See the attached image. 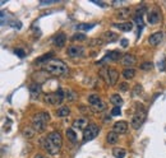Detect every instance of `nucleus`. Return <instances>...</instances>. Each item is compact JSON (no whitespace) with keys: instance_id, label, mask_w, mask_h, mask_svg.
Wrapping results in <instances>:
<instances>
[{"instance_id":"nucleus-1","label":"nucleus","mask_w":166,"mask_h":158,"mask_svg":"<svg viewBox=\"0 0 166 158\" xmlns=\"http://www.w3.org/2000/svg\"><path fill=\"white\" fill-rule=\"evenodd\" d=\"M45 70L53 75H64L69 71V68H68V65L63 63L61 60H50V61L46 64Z\"/></svg>"},{"instance_id":"nucleus-2","label":"nucleus","mask_w":166,"mask_h":158,"mask_svg":"<svg viewBox=\"0 0 166 158\" xmlns=\"http://www.w3.org/2000/svg\"><path fill=\"white\" fill-rule=\"evenodd\" d=\"M50 121V115L47 111H40L33 115L32 117V127L36 131H44L47 123Z\"/></svg>"},{"instance_id":"nucleus-3","label":"nucleus","mask_w":166,"mask_h":158,"mask_svg":"<svg viewBox=\"0 0 166 158\" xmlns=\"http://www.w3.org/2000/svg\"><path fill=\"white\" fill-rule=\"evenodd\" d=\"M147 117V112L146 110H138L136 114L132 116V120H130V126L133 127L134 130H138L142 124L144 123V120Z\"/></svg>"},{"instance_id":"nucleus-4","label":"nucleus","mask_w":166,"mask_h":158,"mask_svg":"<svg viewBox=\"0 0 166 158\" xmlns=\"http://www.w3.org/2000/svg\"><path fill=\"white\" fill-rule=\"evenodd\" d=\"M98 133H100V127L96 124H88V126L83 130V142H90L92 139H95Z\"/></svg>"},{"instance_id":"nucleus-5","label":"nucleus","mask_w":166,"mask_h":158,"mask_svg":"<svg viewBox=\"0 0 166 158\" xmlns=\"http://www.w3.org/2000/svg\"><path fill=\"white\" fill-rule=\"evenodd\" d=\"M41 147L44 148L45 152H47V153L51 154V156H56V154H59V152H60V148L55 147V145L50 140H49L47 137L41 139Z\"/></svg>"},{"instance_id":"nucleus-6","label":"nucleus","mask_w":166,"mask_h":158,"mask_svg":"<svg viewBox=\"0 0 166 158\" xmlns=\"http://www.w3.org/2000/svg\"><path fill=\"white\" fill-rule=\"evenodd\" d=\"M88 102H90V105L93 107V110H96V111L105 110V103L102 102V100H101L97 94H91V96H88Z\"/></svg>"},{"instance_id":"nucleus-7","label":"nucleus","mask_w":166,"mask_h":158,"mask_svg":"<svg viewBox=\"0 0 166 158\" xmlns=\"http://www.w3.org/2000/svg\"><path fill=\"white\" fill-rule=\"evenodd\" d=\"M66 55L69 58H81L83 55V47L82 46H78V45H72L68 47L66 50Z\"/></svg>"},{"instance_id":"nucleus-8","label":"nucleus","mask_w":166,"mask_h":158,"mask_svg":"<svg viewBox=\"0 0 166 158\" xmlns=\"http://www.w3.org/2000/svg\"><path fill=\"white\" fill-rule=\"evenodd\" d=\"M118 78H119V71L111 68L106 71V83L110 84V86H115L116 82H118Z\"/></svg>"},{"instance_id":"nucleus-9","label":"nucleus","mask_w":166,"mask_h":158,"mask_svg":"<svg viewBox=\"0 0 166 158\" xmlns=\"http://www.w3.org/2000/svg\"><path fill=\"white\" fill-rule=\"evenodd\" d=\"M49 138V140H50L55 147H58V148H61V144H63V137H61V134L59 131H53L50 133V134L47 135Z\"/></svg>"},{"instance_id":"nucleus-10","label":"nucleus","mask_w":166,"mask_h":158,"mask_svg":"<svg viewBox=\"0 0 166 158\" xmlns=\"http://www.w3.org/2000/svg\"><path fill=\"white\" fill-rule=\"evenodd\" d=\"M127 130H128V123L124 120L116 121L113 125V131L119 133V134H124V133H127Z\"/></svg>"},{"instance_id":"nucleus-11","label":"nucleus","mask_w":166,"mask_h":158,"mask_svg":"<svg viewBox=\"0 0 166 158\" xmlns=\"http://www.w3.org/2000/svg\"><path fill=\"white\" fill-rule=\"evenodd\" d=\"M53 44L55 47H58V48H61V47H64V45L66 44V36L65 33H58L55 37L53 38Z\"/></svg>"},{"instance_id":"nucleus-12","label":"nucleus","mask_w":166,"mask_h":158,"mask_svg":"<svg viewBox=\"0 0 166 158\" xmlns=\"http://www.w3.org/2000/svg\"><path fill=\"white\" fill-rule=\"evenodd\" d=\"M136 61H137V59L134 55H132V54H125L120 60V63L124 66H127V68H132V66L136 64Z\"/></svg>"},{"instance_id":"nucleus-13","label":"nucleus","mask_w":166,"mask_h":158,"mask_svg":"<svg viewBox=\"0 0 166 158\" xmlns=\"http://www.w3.org/2000/svg\"><path fill=\"white\" fill-rule=\"evenodd\" d=\"M162 38H164V35H162V32H161V31H160V32H156V33L151 35L147 41H148V44H150L151 46H157V45L161 44Z\"/></svg>"},{"instance_id":"nucleus-14","label":"nucleus","mask_w":166,"mask_h":158,"mask_svg":"<svg viewBox=\"0 0 166 158\" xmlns=\"http://www.w3.org/2000/svg\"><path fill=\"white\" fill-rule=\"evenodd\" d=\"M120 56H121V54H120V51H118V50H113V51H110L107 55L103 58L101 61H100V64H103V63H106V60H109V61H118V60L120 59Z\"/></svg>"},{"instance_id":"nucleus-15","label":"nucleus","mask_w":166,"mask_h":158,"mask_svg":"<svg viewBox=\"0 0 166 158\" xmlns=\"http://www.w3.org/2000/svg\"><path fill=\"white\" fill-rule=\"evenodd\" d=\"M113 26L115 27V28H118V29H120V31H123V32H130L132 29H133V22H121V23H114Z\"/></svg>"},{"instance_id":"nucleus-16","label":"nucleus","mask_w":166,"mask_h":158,"mask_svg":"<svg viewBox=\"0 0 166 158\" xmlns=\"http://www.w3.org/2000/svg\"><path fill=\"white\" fill-rule=\"evenodd\" d=\"M29 93L32 96V98H37L39 94L41 93V86L39 83H32L29 86Z\"/></svg>"},{"instance_id":"nucleus-17","label":"nucleus","mask_w":166,"mask_h":158,"mask_svg":"<svg viewBox=\"0 0 166 158\" xmlns=\"http://www.w3.org/2000/svg\"><path fill=\"white\" fill-rule=\"evenodd\" d=\"M73 127H74V129H78V130L86 129V127H87V119H84V117L76 119L74 123H73Z\"/></svg>"},{"instance_id":"nucleus-18","label":"nucleus","mask_w":166,"mask_h":158,"mask_svg":"<svg viewBox=\"0 0 166 158\" xmlns=\"http://www.w3.org/2000/svg\"><path fill=\"white\" fill-rule=\"evenodd\" d=\"M147 19H148L150 24H156L160 21V13L157 10H151L148 13V15H147Z\"/></svg>"},{"instance_id":"nucleus-19","label":"nucleus","mask_w":166,"mask_h":158,"mask_svg":"<svg viewBox=\"0 0 166 158\" xmlns=\"http://www.w3.org/2000/svg\"><path fill=\"white\" fill-rule=\"evenodd\" d=\"M55 115H56V117L69 116V115H70V108L68 106H61L60 108H58V110L55 111Z\"/></svg>"},{"instance_id":"nucleus-20","label":"nucleus","mask_w":166,"mask_h":158,"mask_svg":"<svg viewBox=\"0 0 166 158\" xmlns=\"http://www.w3.org/2000/svg\"><path fill=\"white\" fill-rule=\"evenodd\" d=\"M102 38L105 42H109V44H111V42H115L116 40H118V35H116L115 32H111V31H107L103 33Z\"/></svg>"},{"instance_id":"nucleus-21","label":"nucleus","mask_w":166,"mask_h":158,"mask_svg":"<svg viewBox=\"0 0 166 158\" xmlns=\"http://www.w3.org/2000/svg\"><path fill=\"white\" fill-rule=\"evenodd\" d=\"M123 77H124L127 81H130V79H133L134 77H136V69L133 68H125L124 70H123Z\"/></svg>"},{"instance_id":"nucleus-22","label":"nucleus","mask_w":166,"mask_h":158,"mask_svg":"<svg viewBox=\"0 0 166 158\" xmlns=\"http://www.w3.org/2000/svg\"><path fill=\"white\" fill-rule=\"evenodd\" d=\"M118 140H119V134L118 133H115V131H110L107 134V137H106V142L109 144H111V145L118 143Z\"/></svg>"},{"instance_id":"nucleus-23","label":"nucleus","mask_w":166,"mask_h":158,"mask_svg":"<svg viewBox=\"0 0 166 158\" xmlns=\"http://www.w3.org/2000/svg\"><path fill=\"white\" fill-rule=\"evenodd\" d=\"M129 14H130V9L129 8H121L116 12V17H118L119 19H127Z\"/></svg>"},{"instance_id":"nucleus-24","label":"nucleus","mask_w":166,"mask_h":158,"mask_svg":"<svg viewBox=\"0 0 166 158\" xmlns=\"http://www.w3.org/2000/svg\"><path fill=\"white\" fill-rule=\"evenodd\" d=\"M113 154L115 158H124L127 156V150L124 148H120V147H115L113 149Z\"/></svg>"},{"instance_id":"nucleus-25","label":"nucleus","mask_w":166,"mask_h":158,"mask_svg":"<svg viewBox=\"0 0 166 158\" xmlns=\"http://www.w3.org/2000/svg\"><path fill=\"white\" fill-rule=\"evenodd\" d=\"M45 103H47V105H56L58 102V98H56V94L55 93H51V94H46L45 98H44Z\"/></svg>"},{"instance_id":"nucleus-26","label":"nucleus","mask_w":166,"mask_h":158,"mask_svg":"<svg viewBox=\"0 0 166 158\" xmlns=\"http://www.w3.org/2000/svg\"><path fill=\"white\" fill-rule=\"evenodd\" d=\"M65 135H66V138H68L72 143H76L77 142V133L74 131V129H72V127H69V129L65 130Z\"/></svg>"},{"instance_id":"nucleus-27","label":"nucleus","mask_w":166,"mask_h":158,"mask_svg":"<svg viewBox=\"0 0 166 158\" xmlns=\"http://www.w3.org/2000/svg\"><path fill=\"white\" fill-rule=\"evenodd\" d=\"M95 27V24L93 23H79L77 24V31H90V29H92Z\"/></svg>"},{"instance_id":"nucleus-28","label":"nucleus","mask_w":166,"mask_h":158,"mask_svg":"<svg viewBox=\"0 0 166 158\" xmlns=\"http://www.w3.org/2000/svg\"><path fill=\"white\" fill-rule=\"evenodd\" d=\"M110 102H111L115 107H120L123 105V98L119 94H113L111 97H110Z\"/></svg>"},{"instance_id":"nucleus-29","label":"nucleus","mask_w":166,"mask_h":158,"mask_svg":"<svg viewBox=\"0 0 166 158\" xmlns=\"http://www.w3.org/2000/svg\"><path fill=\"white\" fill-rule=\"evenodd\" d=\"M54 56V54L53 52H50V54H45V55H42V56H40V58H37L35 60V63L36 64H41V63H44V61H50V59Z\"/></svg>"},{"instance_id":"nucleus-30","label":"nucleus","mask_w":166,"mask_h":158,"mask_svg":"<svg viewBox=\"0 0 166 158\" xmlns=\"http://www.w3.org/2000/svg\"><path fill=\"white\" fill-rule=\"evenodd\" d=\"M35 133H36V130L33 129V127H26V129L23 130V135L27 139H31V138L35 137Z\"/></svg>"},{"instance_id":"nucleus-31","label":"nucleus","mask_w":166,"mask_h":158,"mask_svg":"<svg viewBox=\"0 0 166 158\" xmlns=\"http://www.w3.org/2000/svg\"><path fill=\"white\" fill-rule=\"evenodd\" d=\"M73 41H79V42H83V41H87V36H86L84 33H76L74 36L72 37Z\"/></svg>"},{"instance_id":"nucleus-32","label":"nucleus","mask_w":166,"mask_h":158,"mask_svg":"<svg viewBox=\"0 0 166 158\" xmlns=\"http://www.w3.org/2000/svg\"><path fill=\"white\" fill-rule=\"evenodd\" d=\"M152 63L151 61H144V63H142L139 65V69H142V70H147V71H150L151 69H152Z\"/></svg>"},{"instance_id":"nucleus-33","label":"nucleus","mask_w":166,"mask_h":158,"mask_svg":"<svg viewBox=\"0 0 166 158\" xmlns=\"http://www.w3.org/2000/svg\"><path fill=\"white\" fill-rule=\"evenodd\" d=\"M157 68H158V70H160V71H164V70L166 69V59H162L161 61H158V64H157Z\"/></svg>"},{"instance_id":"nucleus-34","label":"nucleus","mask_w":166,"mask_h":158,"mask_svg":"<svg viewBox=\"0 0 166 158\" xmlns=\"http://www.w3.org/2000/svg\"><path fill=\"white\" fill-rule=\"evenodd\" d=\"M141 93H142V86L137 84V86L134 87V89H133V96H138V94H141Z\"/></svg>"},{"instance_id":"nucleus-35","label":"nucleus","mask_w":166,"mask_h":158,"mask_svg":"<svg viewBox=\"0 0 166 158\" xmlns=\"http://www.w3.org/2000/svg\"><path fill=\"white\" fill-rule=\"evenodd\" d=\"M120 114H121L120 107H114L113 110H111V116H119Z\"/></svg>"},{"instance_id":"nucleus-36","label":"nucleus","mask_w":166,"mask_h":158,"mask_svg":"<svg viewBox=\"0 0 166 158\" xmlns=\"http://www.w3.org/2000/svg\"><path fill=\"white\" fill-rule=\"evenodd\" d=\"M14 52H15V55H18L19 58H24V56H26V52H24L22 48H15Z\"/></svg>"},{"instance_id":"nucleus-37","label":"nucleus","mask_w":166,"mask_h":158,"mask_svg":"<svg viewBox=\"0 0 166 158\" xmlns=\"http://www.w3.org/2000/svg\"><path fill=\"white\" fill-rule=\"evenodd\" d=\"M119 89L120 92H128V84L125 82H123L121 84H119Z\"/></svg>"},{"instance_id":"nucleus-38","label":"nucleus","mask_w":166,"mask_h":158,"mask_svg":"<svg viewBox=\"0 0 166 158\" xmlns=\"http://www.w3.org/2000/svg\"><path fill=\"white\" fill-rule=\"evenodd\" d=\"M102 42H101V40H92L91 42H90V45L91 46H95V45H101Z\"/></svg>"},{"instance_id":"nucleus-39","label":"nucleus","mask_w":166,"mask_h":158,"mask_svg":"<svg viewBox=\"0 0 166 158\" xmlns=\"http://www.w3.org/2000/svg\"><path fill=\"white\" fill-rule=\"evenodd\" d=\"M120 44H121V46H123V47H128V45H129V41H128L127 38H123V40L120 41Z\"/></svg>"},{"instance_id":"nucleus-40","label":"nucleus","mask_w":166,"mask_h":158,"mask_svg":"<svg viewBox=\"0 0 166 158\" xmlns=\"http://www.w3.org/2000/svg\"><path fill=\"white\" fill-rule=\"evenodd\" d=\"M33 158H50V157H47V156H44V154H36Z\"/></svg>"}]
</instances>
